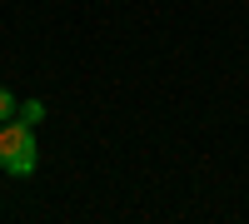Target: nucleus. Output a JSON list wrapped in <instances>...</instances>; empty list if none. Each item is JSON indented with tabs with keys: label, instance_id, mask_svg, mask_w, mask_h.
<instances>
[{
	"label": "nucleus",
	"instance_id": "f257e3e1",
	"mask_svg": "<svg viewBox=\"0 0 249 224\" xmlns=\"http://www.w3.org/2000/svg\"><path fill=\"white\" fill-rule=\"evenodd\" d=\"M35 165H40V155H35V125H25V120H5L0 125V170L5 174H15V179H25V174H35Z\"/></svg>",
	"mask_w": 249,
	"mask_h": 224
},
{
	"label": "nucleus",
	"instance_id": "7ed1b4c3",
	"mask_svg": "<svg viewBox=\"0 0 249 224\" xmlns=\"http://www.w3.org/2000/svg\"><path fill=\"white\" fill-rule=\"evenodd\" d=\"M15 110H20V105H15V95L0 85V125H5V120H15Z\"/></svg>",
	"mask_w": 249,
	"mask_h": 224
},
{
	"label": "nucleus",
	"instance_id": "f03ea898",
	"mask_svg": "<svg viewBox=\"0 0 249 224\" xmlns=\"http://www.w3.org/2000/svg\"><path fill=\"white\" fill-rule=\"evenodd\" d=\"M15 115L25 120V125H40V120H45V105H40V100H25V105H20Z\"/></svg>",
	"mask_w": 249,
	"mask_h": 224
}]
</instances>
